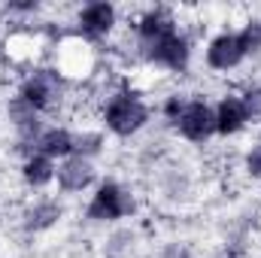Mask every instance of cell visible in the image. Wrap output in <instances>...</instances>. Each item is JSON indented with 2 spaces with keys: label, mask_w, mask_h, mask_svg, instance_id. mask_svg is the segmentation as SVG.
<instances>
[{
  "label": "cell",
  "mask_w": 261,
  "mask_h": 258,
  "mask_svg": "<svg viewBox=\"0 0 261 258\" xmlns=\"http://www.w3.org/2000/svg\"><path fill=\"white\" fill-rule=\"evenodd\" d=\"M103 119H107V128L113 131V134L130 137L134 131H140L143 125H146L149 110H146L137 97H130V94H116V97L107 104Z\"/></svg>",
  "instance_id": "cell-1"
},
{
  "label": "cell",
  "mask_w": 261,
  "mask_h": 258,
  "mask_svg": "<svg viewBox=\"0 0 261 258\" xmlns=\"http://www.w3.org/2000/svg\"><path fill=\"white\" fill-rule=\"evenodd\" d=\"M130 210H134L130 194H125V189L116 186V183H103L97 189V194L91 197V203H88V219H94V222H113V219L128 216Z\"/></svg>",
  "instance_id": "cell-2"
},
{
  "label": "cell",
  "mask_w": 261,
  "mask_h": 258,
  "mask_svg": "<svg viewBox=\"0 0 261 258\" xmlns=\"http://www.w3.org/2000/svg\"><path fill=\"white\" fill-rule=\"evenodd\" d=\"M31 110H49L61 97V76L55 70H37L31 79H24L18 94Z\"/></svg>",
  "instance_id": "cell-3"
},
{
  "label": "cell",
  "mask_w": 261,
  "mask_h": 258,
  "mask_svg": "<svg viewBox=\"0 0 261 258\" xmlns=\"http://www.w3.org/2000/svg\"><path fill=\"white\" fill-rule=\"evenodd\" d=\"M176 128H179V134H182L186 140L203 143V140L216 131V113H213L206 104L192 100V104L182 107V113H179V119H176Z\"/></svg>",
  "instance_id": "cell-4"
},
{
  "label": "cell",
  "mask_w": 261,
  "mask_h": 258,
  "mask_svg": "<svg viewBox=\"0 0 261 258\" xmlns=\"http://www.w3.org/2000/svg\"><path fill=\"white\" fill-rule=\"evenodd\" d=\"M146 49H149V58L152 61L170 67V70H186V64H189V43L176 31L173 34H164V37H158L152 43H146Z\"/></svg>",
  "instance_id": "cell-5"
},
{
  "label": "cell",
  "mask_w": 261,
  "mask_h": 258,
  "mask_svg": "<svg viewBox=\"0 0 261 258\" xmlns=\"http://www.w3.org/2000/svg\"><path fill=\"white\" fill-rule=\"evenodd\" d=\"M243 58H246V49H243L240 34H222L206 49V61H210L213 70H231V67L240 64Z\"/></svg>",
  "instance_id": "cell-6"
},
{
  "label": "cell",
  "mask_w": 261,
  "mask_h": 258,
  "mask_svg": "<svg viewBox=\"0 0 261 258\" xmlns=\"http://www.w3.org/2000/svg\"><path fill=\"white\" fill-rule=\"evenodd\" d=\"M91 179H94V167H91V161L82 158V155L67 158L64 164L58 167V186H61L64 192H82Z\"/></svg>",
  "instance_id": "cell-7"
},
{
  "label": "cell",
  "mask_w": 261,
  "mask_h": 258,
  "mask_svg": "<svg viewBox=\"0 0 261 258\" xmlns=\"http://www.w3.org/2000/svg\"><path fill=\"white\" fill-rule=\"evenodd\" d=\"M113 24H116V9L110 3H91L79 15V28L85 37H103Z\"/></svg>",
  "instance_id": "cell-8"
},
{
  "label": "cell",
  "mask_w": 261,
  "mask_h": 258,
  "mask_svg": "<svg viewBox=\"0 0 261 258\" xmlns=\"http://www.w3.org/2000/svg\"><path fill=\"white\" fill-rule=\"evenodd\" d=\"M249 122V113H246V104L243 97H225L216 110V131L219 134H237Z\"/></svg>",
  "instance_id": "cell-9"
},
{
  "label": "cell",
  "mask_w": 261,
  "mask_h": 258,
  "mask_svg": "<svg viewBox=\"0 0 261 258\" xmlns=\"http://www.w3.org/2000/svg\"><path fill=\"white\" fill-rule=\"evenodd\" d=\"M34 149H40V155H46L49 161L52 158H67L70 152H73V134H67L61 128H52V131H43L40 137H37V146Z\"/></svg>",
  "instance_id": "cell-10"
},
{
  "label": "cell",
  "mask_w": 261,
  "mask_h": 258,
  "mask_svg": "<svg viewBox=\"0 0 261 258\" xmlns=\"http://www.w3.org/2000/svg\"><path fill=\"white\" fill-rule=\"evenodd\" d=\"M173 31H176V24H173V18H170L164 9L146 12L143 21H140V40H143V43H152V40H158V37H164V34H173Z\"/></svg>",
  "instance_id": "cell-11"
},
{
  "label": "cell",
  "mask_w": 261,
  "mask_h": 258,
  "mask_svg": "<svg viewBox=\"0 0 261 258\" xmlns=\"http://www.w3.org/2000/svg\"><path fill=\"white\" fill-rule=\"evenodd\" d=\"M55 176V167H52V161L46 158V155H34V158H28V164H24V183L28 186H46L49 179Z\"/></svg>",
  "instance_id": "cell-12"
},
{
  "label": "cell",
  "mask_w": 261,
  "mask_h": 258,
  "mask_svg": "<svg viewBox=\"0 0 261 258\" xmlns=\"http://www.w3.org/2000/svg\"><path fill=\"white\" fill-rule=\"evenodd\" d=\"M58 216H61V207L52 203V200H46V203H37L34 210H28V216H24L28 222H24V225L34 228V231H43V228H49Z\"/></svg>",
  "instance_id": "cell-13"
},
{
  "label": "cell",
  "mask_w": 261,
  "mask_h": 258,
  "mask_svg": "<svg viewBox=\"0 0 261 258\" xmlns=\"http://www.w3.org/2000/svg\"><path fill=\"white\" fill-rule=\"evenodd\" d=\"M9 116L15 119V125L21 131H28V128H37V110H31L21 97L18 100H12V107H9Z\"/></svg>",
  "instance_id": "cell-14"
},
{
  "label": "cell",
  "mask_w": 261,
  "mask_h": 258,
  "mask_svg": "<svg viewBox=\"0 0 261 258\" xmlns=\"http://www.w3.org/2000/svg\"><path fill=\"white\" fill-rule=\"evenodd\" d=\"M240 40H243V49H246V52H258L261 49V21L246 24L243 34H240Z\"/></svg>",
  "instance_id": "cell-15"
},
{
  "label": "cell",
  "mask_w": 261,
  "mask_h": 258,
  "mask_svg": "<svg viewBox=\"0 0 261 258\" xmlns=\"http://www.w3.org/2000/svg\"><path fill=\"white\" fill-rule=\"evenodd\" d=\"M73 149H79V155H91L100 149V137L97 134H82V137H73Z\"/></svg>",
  "instance_id": "cell-16"
},
{
  "label": "cell",
  "mask_w": 261,
  "mask_h": 258,
  "mask_svg": "<svg viewBox=\"0 0 261 258\" xmlns=\"http://www.w3.org/2000/svg\"><path fill=\"white\" fill-rule=\"evenodd\" d=\"M243 104H246L249 119H261V88H252V91L243 97Z\"/></svg>",
  "instance_id": "cell-17"
},
{
  "label": "cell",
  "mask_w": 261,
  "mask_h": 258,
  "mask_svg": "<svg viewBox=\"0 0 261 258\" xmlns=\"http://www.w3.org/2000/svg\"><path fill=\"white\" fill-rule=\"evenodd\" d=\"M246 170H249L252 176H258V179H261V143L249 152V158H246Z\"/></svg>",
  "instance_id": "cell-18"
}]
</instances>
